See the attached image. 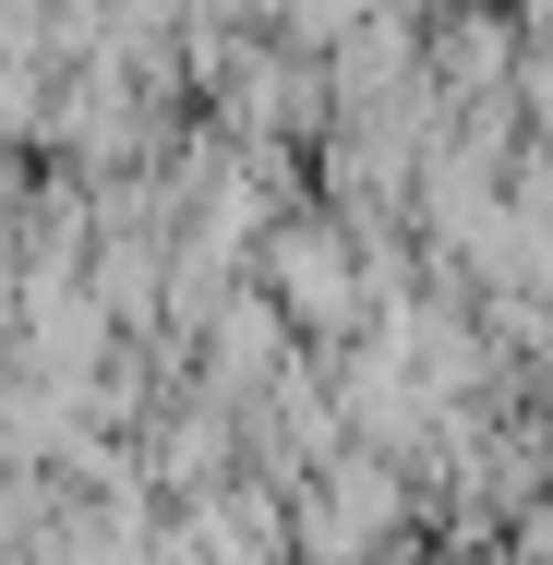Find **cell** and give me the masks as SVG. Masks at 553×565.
I'll use <instances>...</instances> for the list:
<instances>
[{
	"label": "cell",
	"mask_w": 553,
	"mask_h": 565,
	"mask_svg": "<svg viewBox=\"0 0 553 565\" xmlns=\"http://www.w3.org/2000/svg\"><path fill=\"white\" fill-rule=\"evenodd\" d=\"M253 265H265V301L301 326V338H373L385 326V277H361V241H349V217H265V241H253Z\"/></svg>",
	"instance_id": "obj_1"
},
{
	"label": "cell",
	"mask_w": 553,
	"mask_h": 565,
	"mask_svg": "<svg viewBox=\"0 0 553 565\" xmlns=\"http://www.w3.org/2000/svg\"><path fill=\"white\" fill-rule=\"evenodd\" d=\"M506 530H518V542H542V554H553V505H530V518H506Z\"/></svg>",
	"instance_id": "obj_2"
}]
</instances>
